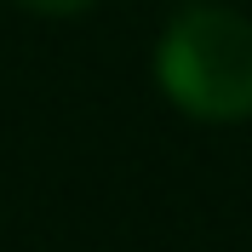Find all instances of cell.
Returning a JSON list of instances; mask_svg holds the SVG:
<instances>
[{
  "instance_id": "2",
  "label": "cell",
  "mask_w": 252,
  "mask_h": 252,
  "mask_svg": "<svg viewBox=\"0 0 252 252\" xmlns=\"http://www.w3.org/2000/svg\"><path fill=\"white\" fill-rule=\"evenodd\" d=\"M17 6H29V12H40V17H75V12H86V6H97V0H17Z\"/></svg>"
},
{
  "instance_id": "1",
  "label": "cell",
  "mask_w": 252,
  "mask_h": 252,
  "mask_svg": "<svg viewBox=\"0 0 252 252\" xmlns=\"http://www.w3.org/2000/svg\"><path fill=\"white\" fill-rule=\"evenodd\" d=\"M155 80L195 121H247L252 115V17L235 6L195 0L166 23L155 46Z\"/></svg>"
}]
</instances>
